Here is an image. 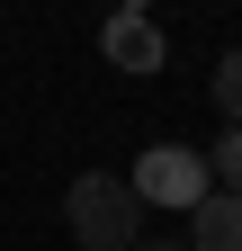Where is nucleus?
I'll return each mask as SVG.
<instances>
[{
    "label": "nucleus",
    "mask_w": 242,
    "mask_h": 251,
    "mask_svg": "<svg viewBox=\"0 0 242 251\" xmlns=\"http://www.w3.org/2000/svg\"><path fill=\"white\" fill-rule=\"evenodd\" d=\"M63 233H72V251H135L144 198L117 171H81V179H63Z\"/></svg>",
    "instance_id": "nucleus-1"
},
{
    "label": "nucleus",
    "mask_w": 242,
    "mask_h": 251,
    "mask_svg": "<svg viewBox=\"0 0 242 251\" xmlns=\"http://www.w3.org/2000/svg\"><path fill=\"white\" fill-rule=\"evenodd\" d=\"M135 198L144 206H197L206 198V152H189V144H153V152H135Z\"/></svg>",
    "instance_id": "nucleus-2"
},
{
    "label": "nucleus",
    "mask_w": 242,
    "mask_h": 251,
    "mask_svg": "<svg viewBox=\"0 0 242 251\" xmlns=\"http://www.w3.org/2000/svg\"><path fill=\"white\" fill-rule=\"evenodd\" d=\"M99 54L117 63V72H162V63H170V36H162L144 9H117V18L99 27Z\"/></svg>",
    "instance_id": "nucleus-3"
},
{
    "label": "nucleus",
    "mask_w": 242,
    "mask_h": 251,
    "mask_svg": "<svg viewBox=\"0 0 242 251\" xmlns=\"http://www.w3.org/2000/svg\"><path fill=\"white\" fill-rule=\"evenodd\" d=\"M189 251H242V198L206 188V198L189 206Z\"/></svg>",
    "instance_id": "nucleus-4"
},
{
    "label": "nucleus",
    "mask_w": 242,
    "mask_h": 251,
    "mask_svg": "<svg viewBox=\"0 0 242 251\" xmlns=\"http://www.w3.org/2000/svg\"><path fill=\"white\" fill-rule=\"evenodd\" d=\"M206 179H224V198H242V126H224L206 144Z\"/></svg>",
    "instance_id": "nucleus-5"
},
{
    "label": "nucleus",
    "mask_w": 242,
    "mask_h": 251,
    "mask_svg": "<svg viewBox=\"0 0 242 251\" xmlns=\"http://www.w3.org/2000/svg\"><path fill=\"white\" fill-rule=\"evenodd\" d=\"M216 108H224V126H242V45L216 54Z\"/></svg>",
    "instance_id": "nucleus-6"
},
{
    "label": "nucleus",
    "mask_w": 242,
    "mask_h": 251,
    "mask_svg": "<svg viewBox=\"0 0 242 251\" xmlns=\"http://www.w3.org/2000/svg\"><path fill=\"white\" fill-rule=\"evenodd\" d=\"M135 251H189V242H162V233H144V242H135Z\"/></svg>",
    "instance_id": "nucleus-7"
},
{
    "label": "nucleus",
    "mask_w": 242,
    "mask_h": 251,
    "mask_svg": "<svg viewBox=\"0 0 242 251\" xmlns=\"http://www.w3.org/2000/svg\"><path fill=\"white\" fill-rule=\"evenodd\" d=\"M126 9H144V0H126Z\"/></svg>",
    "instance_id": "nucleus-8"
}]
</instances>
